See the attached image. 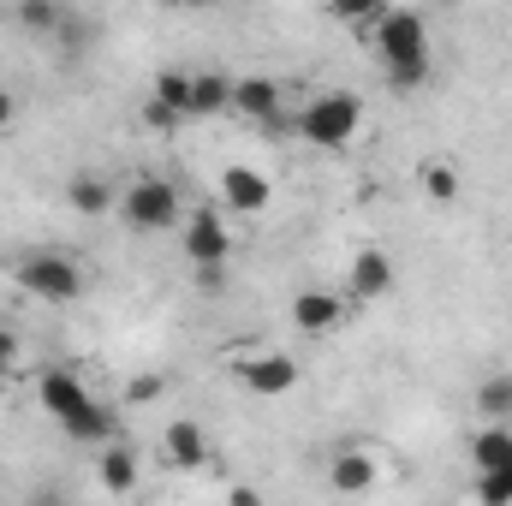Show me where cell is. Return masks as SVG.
<instances>
[{
    "instance_id": "19",
    "label": "cell",
    "mask_w": 512,
    "mask_h": 506,
    "mask_svg": "<svg viewBox=\"0 0 512 506\" xmlns=\"http://www.w3.org/2000/svg\"><path fill=\"white\" fill-rule=\"evenodd\" d=\"M477 411H483L489 423L512 417V376H489L483 381V387H477Z\"/></svg>"
},
{
    "instance_id": "17",
    "label": "cell",
    "mask_w": 512,
    "mask_h": 506,
    "mask_svg": "<svg viewBox=\"0 0 512 506\" xmlns=\"http://www.w3.org/2000/svg\"><path fill=\"white\" fill-rule=\"evenodd\" d=\"M60 24H66L60 0H18V30L24 36H54Z\"/></svg>"
},
{
    "instance_id": "5",
    "label": "cell",
    "mask_w": 512,
    "mask_h": 506,
    "mask_svg": "<svg viewBox=\"0 0 512 506\" xmlns=\"http://www.w3.org/2000/svg\"><path fill=\"white\" fill-rule=\"evenodd\" d=\"M18 286H24L30 298H42V304H78L84 274H78V262L66 251H30L18 262Z\"/></svg>"
},
{
    "instance_id": "1",
    "label": "cell",
    "mask_w": 512,
    "mask_h": 506,
    "mask_svg": "<svg viewBox=\"0 0 512 506\" xmlns=\"http://www.w3.org/2000/svg\"><path fill=\"white\" fill-rule=\"evenodd\" d=\"M36 399H42V411L66 429V441H78V447H108V441H114V411L72 376V370H42Z\"/></svg>"
},
{
    "instance_id": "28",
    "label": "cell",
    "mask_w": 512,
    "mask_h": 506,
    "mask_svg": "<svg viewBox=\"0 0 512 506\" xmlns=\"http://www.w3.org/2000/svg\"><path fill=\"white\" fill-rule=\"evenodd\" d=\"M185 6H221V0H185Z\"/></svg>"
},
{
    "instance_id": "26",
    "label": "cell",
    "mask_w": 512,
    "mask_h": 506,
    "mask_svg": "<svg viewBox=\"0 0 512 506\" xmlns=\"http://www.w3.org/2000/svg\"><path fill=\"white\" fill-rule=\"evenodd\" d=\"M328 6H334V18H370L382 0H328Z\"/></svg>"
},
{
    "instance_id": "9",
    "label": "cell",
    "mask_w": 512,
    "mask_h": 506,
    "mask_svg": "<svg viewBox=\"0 0 512 506\" xmlns=\"http://www.w3.org/2000/svg\"><path fill=\"white\" fill-rule=\"evenodd\" d=\"M239 376H245V387H251L256 399H286L304 370H298V358H286V352H262V358H251Z\"/></svg>"
},
{
    "instance_id": "15",
    "label": "cell",
    "mask_w": 512,
    "mask_h": 506,
    "mask_svg": "<svg viewBox=\"0 0 512 506\" xmlns=\"http://www.w3.org/2000/svg\"><path fill=\"white\" fill-rule=\"evenodd\" d=\"M96 471H102V489H114V495H131V489H137V453L120 447V441L102 447V465H96Z\"/></svg>"
},
{
    "instance_id": "16",
    "label": "cell",
    "mask_w": 512,
    "mask_h": 506,
    "mask_svg": "<svg viewBox=\"0 0 512 506\" xmlns=\"http://www.w3.org/2000/svg\"><path fill=\"white\" fill-rule=\"evenodd\" d=\"M471 459H477V471H507L512 465V429L489 423V429L471 441Z\"/></svg>"
},
{
    "instance_id": "14",
    "label": "cell",
    "mask_w": 512,
    "mask_h": 506,
    "mask_svg": "<svg viewBox=\"0 0 512 506\" xmlns=\"http://www.w3.org/2000/svg\"><path fill=\"white\" fill-rule=\"evenodd\" d=\"M66 203H72L78 215H108V209H114V185H108L102 173H72V179H66Z\"/></svg>"
},
{
    "instance_id": "22",
    "label": "cell",
    "mask_w": 512,
    "mask_h": 506,
    "mask_svg": "<svg viewBox=\"0 0 512 506\" xmlns=\"http://www.w3.org/2000/svg\"><path fill=\"white\" fill-rule=\"evenodd\" d=\"M477 495H483V501H495V506H507L512 501V465H507V471H483Z\"/></svg>"
},
{
    "instance_id": "18",
    "label": "cell",
    "mask_w": 512,
    "mask_h": 506,
    "mask_svg": "<svg viewBox=\"0 0 512 506\" xmlns=\"http://www.w3.org/2000/svg\"><path fill=\"white\" fill-rule=\"evenodd\" d=\"M376 483V465L364 459V453H340L334 459V489L340 495H358V489H370Z\"/></svg>"
},
{
    "instance_id": "4",
    "label": "cell",
    "mask_w": 512,
    "mask_h": 506,
    "mask_svg": "<svg viewBox=\"0 0 512 506\" xmlns=\"http://www.w3.org/2000/svg\"><path fill=\"white\" fill-rule=\"evenodd\" d=\"M120 221H126V233H167V227L185 221V203H179V191L167 179L143 173V179H131L126 197H120Z\"/></svg>"
},
{
    "instance_id": "23",
    "label": "cell",
    "mask_w": 512,
    "mask_h": 506,
    "mask_svg": "<svg viewBox=\"0 0 512 506\" xmlns=\"http://www.w3.org/2000/svg\"><path fill=\"white\" fill-rule=\"evenodd\" d=\"M18 364H24V346H18V334H12V328H0V381L18 376Z\"/></svg>"
},
{
    "instance_id": "8",
    "label": "cell",
    "mask_w": 512,
    "mask_h": 506,
    "mask_svg": "<svg viewBox=\"0 0 512 506\" xmlns=\"http://www.w3.org/2000/svg\"><path fill=\"white\" fill-rule=\"evenodd\" d=\"M346 316H352L346 292H322V286H310V292H298V298H292V322H298L304 334H334Z\"/></svg>"
},
{
    "instance_id": "12",
    "label": "cell",
    "mask_w": 512,
    "mask_h": 506,
    "mask_svg": "<svg viewBox=\"0 0 512 506\" xmlns=\"http://www.w3.org/2000/svg\"><path fill=\"white\" fill-rule=\"evenodd\" d=\"M161 453H167L179 471H197V465H209V435H203L191 417H179V423H167V435H161Z\"/></svg>"
},
{
    "instance_id": "11",
    "label": "cell",
    "mask_w": 512,
    "mask_h": 506,
    "mask_svg": "<svg viewBox=\"0 0 512 506\" xmlns=\"http://www.w3.org/2000/svg\"><path fill=\"white\" fill-rule=\"evenodd\" d=\"M221 203L233 209V215H262L268 209V179L245 167V161H233L227 173H221Z\"/></svg>"
},
{
    "instance_id": "27",
    "label": "cell",
    "mask_w": 512,
    "mask_h": 506,
    "mask_svg": "<svg viewBox=\"0 0 512 506\" xmlns=\"http://www.w3.org/2000/svg\"><path fill=\"white\" fill-rule=\"evenodd\" d=\"M12 126H18V96L0 90V131H12Z\"/></svg>"
},
{
    "instance_id": "3",
    "label": "cell",
    "mask_w": 512,
    "mask_h": 506,
    "mask_svg": "<svg viewBox=\"0 0 512 506\" xmlns=\"http://www.w3.org/2000/svg\"><path fill=\"white\" fill-rule=\"evenodd\" d=\"M364 126V102L352 96V90H322V96H310L304 108H298V120L292 131L304 137V143H316V149H346L352 137Z\"/></svg>"
},
{
    "instance_id": "2",
    "label": "cell",
    "mask_w": 512,
    "mask_h": 506,
    "mask_svg": "<svg viewBox=\"0 0 512 506\" xmlns=\"http://www.w3.org/2000/svg\"><path fill=\"white\" fill-rule=\"evenodd\" d=\"M376 54H382L387 78H393L399 90H423V84H429V24H423V12H411V6L382 12V24H376Z\"/></svg>"
},
{
    "instance_id": "7",
    "label": "cell",
    "mask_w": 512,
    "mask_h": 506,
    "mask_svg": "<svg viewBox=\"0 0 512 506\" xmlns=\"http://www.w3.org/2000/svg\"><path fill=\"white\" fill-rule=\"evenodd\" d=\"M185 256H191V268H221V262L233 256L227 221H221V215H209V209H197V215L185 221Z\"/></svg>"
},
{
    "instance_id": "6",
    "label": "cell",
    "mask_w": 512,
    "mask_h": 506,
    "mask_svg": "<svg viewBox=\"0 0 512 506\" xmlns=\"http://www.w3.org/2000/svg\"><path fill=\"white\" fill-rule=\"evenodd\" d=\"M346 286H352V304H376V298H387L393 286H399V268H393V256L387 251H358L352 256V268H346Z\"/></svg>"
},
{
    "instance_id": "24",
    "label": "cell",
    "mask_w": 512,
    "mask_h": 506,
    "mask_svg": "<svg viewBox=\"0 0 512 506\" xmlns=\"http://www.w3.org/2000/svg\"><path fill=\"white\" fill-rule=\"evenodd\" d=\"M143 126H155V131H173V126H179V114H173L167 102H155V96H149V108H143Z\"/></svg>"
},
{
    "instance_id": "10",
    "label": "cell",
    "mask_w": 512,
    "mask_h": 506,
    "mask_svg": "<svg viewBox=\"0 0 512 506\" xmlns=\"http://www.w3.org/2000/svg\"><path fill=\"white\" fill-rule=\"evenodd\" d=\"M233 108H239L251 126L280 131V84H274V78H233Z\"/></svg>"
},
{
    "instance_id": "13",
    "label": "cell",
    "mask_w": 512,
    "mask_h": 506,
    "mask_svg": "<svg viewBox=\"0 0 512 506\" xmlns=\"http://www.w3.org/2000/svg\"><path fill=\"white\" fill-rule=\"evenodd\" d=\"M233 108V78L227 72H191V120H215Z\"/></svg>"
},
{
    "instance_id": "25",
    "label": "cell",
    "mask_w": 512,
    "mask_h": 506,
    "mask_svg": "<svg viewBox=\"0 0 512 506\" xmlns=\"http://www.w3.org/2000/svg\"><path fill=\"white\" fill-rule=\"evenodd\" d=\"M161 387H167L161 376H137V381H131L126 399H131V405H149V399H161Z\"/></svg>"
},
{
    "instance_id": "21",
    "label": "cell",
    "mask_w": 512,
    "mask_h": 506,
    "mask_svg": "<svg viewBox=\"0 0 512 506\" xmlns=\"http://www.w3.org/2000/svg\"><path fill=\"white\" fill-rule=\"evenodd\" d=\"M423 191H429L435 203H453V197H459V173H453L447 161H429V167H423Z\"/></svg>"
},
{
    "instance_id": "20",
    "label": "cell",
    "mask_w": 512,
    "mask_h": 506,
    "mask_svg": "<svg viewBox=\"0 0 512 506\" xmlns=\"http://www.w3.org/2000/svg\"><path fill=\"white\" fill-rule=\"evenodd\" d=\"M155 102H167L179 120H191V72H161L155 78Z\"/></svg>"
}]
</instances>
